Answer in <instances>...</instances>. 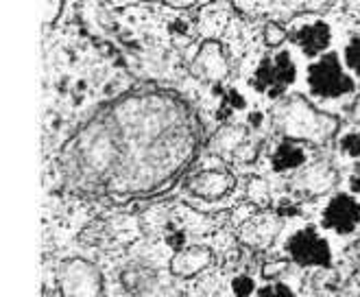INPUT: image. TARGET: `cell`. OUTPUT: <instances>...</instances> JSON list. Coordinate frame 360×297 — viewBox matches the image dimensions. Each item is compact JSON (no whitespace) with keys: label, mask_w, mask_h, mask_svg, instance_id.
Wrapping results in <instances>:
<instances>
[{"label":"cell","mask_w":360,"mask_h":297,"mask_svg":"<svg viewBox=\"0 0 360 297\" xmlns=\"http://www.w3.org/2000/svg\"><path fill=\"white\" fill-rule=\"evenodd\" d=\"M199 144L201 125L188 101L146 88L98 110L61 148L59 166L81 190L144 195L175 179Z\"/></svg>","instance_id":"cell-1"},{"label":"cell","mask_w":360,"mask_h":297,"mask_svg":"<svg viewBox=\"0 0 360 297\" xmlns=\"http://www.w3.org/2000/svg\"><path fill=\"white\" fill-rule=\"evenodd\" d=\"M273 127L286 140H297L304 144H328L341 129V120L336 116L316 110L314 105L295 94L284 96L273 108Z\"/></svg>","instance_id":"cell-2"},{"label":"cell","mask_w":360,"mask_h":297,"mask_svg":"<svg viewBox=\"0 0 360 297\" xmlns=\"http://www.w3.org/2000/svg\"><path fill=\"white\" fill-rule=\"evenodd\" d=\"M59 297H103L101 269L86 258H66L57 267Z\"/></svg>","instance_id":"cell-3"},{"label":"cell","mask_w":360,"mask_h":297,"mask_svg":"<svg viewBox=\"0 0 360 297\" xmlns=\"http://www.w3.org/2000/svg\"><path fill=\"white\" fill-rule=\"evenodd\" d=\"M308 88L310 94L321 99H341L356 90V81L343 70L341 57L336 53H326L308 66Z\"/></svg>","instance_id":"cell-4"},{"label":"cell","mask_w":360,"mask_h":297,"mask_svg":"<svg viewBox=\"0 0 360 297\" xmlns=\"http://www.w3.org/2000/svg\"><path fill=\"white\" fill-rule=\"evenodd\" d=\"M295 75H297V68H295L290 53L280 51L278 55L262 59L256 75H253L251 86L269 99H284L288 86L295 83Z\"/></svg>","instance_id":"cell-5"},{"label":"cell","mask_w":360,"mask_h":297,"mask_svg":"<svg viewBox=\"0 0 360 297\" xmlns=\"http://www.w3.org/2000/svg\"><path fill=\"white\" fill-rule=\"evenodd\" d=\"M286 251L292 263L300 267H330L332 265V251L330 243L319 234V229L308 225L288 239Z\"/></svg>","instance_id":"cell-6"},{"label":"cell","mask_w":360,"mask_h":297,"mask_svg":"<svg viewBox=\"0 0 360 297\" xmlns=\"http://www.w3.org/2000/svg\"><path fill=\"white\" fill-rule=\"evenodd\" d=\"M190 72L193 77L207 81V83H221L231 72V61L227 49L219 39H205L197 49L193 61H190Z\"/></svg>","instance_id":"cell-7"},{"label":"cell","mask_w":360,"mask_h":297,"mask_svg":"<svg viewBox=\"0 0 360 297\" xmlns=\"http://www.w3.org/2000/svg\"><path fill=\"white\" fill-rule=\"evenodd\" d=\"M282 227H284V219L278 215V212L262 210L256 217H251L249 221H245L240 225L238 239L243 245H247L251 249L264 251L275 243V239L280 236Z\"/></svg>","instance_id":"cell-8"},{"label":"cell","mask_w":360,"mask_h":297,"mask_svg":"<svg viewBox=\"0 0 360 297\" xmlns=\"http://www.w3.org/2000/svg\"><path fill=\"white\" fill-rule=\"evenodd\" d=\"M338 182V173L336 168L328 162H314V164H306L304 168H300L297 173L292 175V190L304 199H314L321 197L336 186Z\"/></svg>","instance_id":"cell-9"},{"label":"cell","mask_w":360,"mask_h":297,"mask_svg":"<svg viewBox=\"0 0 360 297\" xmlns=\"http://www.w3.org/2000/svg\"><path fill=\"white\" fill-rule=\"evenodd\" d=\"M234 188V175L225 168H210V171H199L186 179V190L193 197L203 201L223 199L229 190Z\"/></svg>","instance_id":"cell-10"},{"label":"cell","mask_w":360,"mask_h":297,"mask_svg":"<svg viewBox=\"0 0 360 297\" xmlns=\"http://www.w3.org/2000/svg\"><path fill=\"white\" fill-rule=\"evenodd\" d=\"M360 223V203L352 195H336L323 210V227L336 234H352Z\"/></svg>","instance_id":"cell-11"},{"label":"cell","mask_w":360,"mask_h":297,"mask_svg":"<svg viewBox=\"0 0 360 297\" xmlns=\"http://www.w3.org/2000/svg\"><path fill=\"white\" fill-rule=\"evenodd\" d=\"M214 263V253L205 245H188L175 251V256L171 258V273L177 278H195V275L203 273L205 269L212 267Z\"/></svg>","instance_id":"cell-12"},{"label":"cell","mask_w":360,"mask_h":297,"mask_svg":"<svg viewBox=\"0 0 360 297\" xmlns=\"http://www.w3.org/2000/svg\"><path fill=\"white\" fill-rule=\"evenodd\" d=\"M290 39L300 46V51L306 57H310V59L323 57L330 46V42H332V29L328 23H323V20H316V23L302 25L297 31H292Z\"/></svg>","instance_id":"cell-13"},{"label":"cell","mask_w":360,"mask_h":297,"mask_svg":"<svg viewBox=\"0 0 360 297\" xmlns=\"http://www.w3.org/2000/svg\"><path fill=\"white\" fill-rule=\"evenodd\" d=\"M271 164L275 173H286V171H300L308 164V153L304 142L297 140H282L278 148L271 156Z\"/></svg>","instance_id":"cell-14"},{"label":"cell","mask_w":360,"mask_h":297,"mask_svg":"<svg viewBox=\"0 0 360 297\" xmlns=\"http://www.w3.org/2000/svg\"><path fill=\"white\" fill-rule=\"evenodd\" d=\"M249 140V129L243 125H225L223 129H219V134L212 138L210 148L214 153L223 156V158H231L234 160L238 148Z\"/></svg>","instance_id":"cell-15"},{"label":"cell","mask_w":360,"mask_h":297,"mask_svg":"<svg viewBox=\"0 0 360 297\" xmlns=\"http://www.w3.org/2000/svg\"><path fill=\"white\" fill-rule=\"evenodd\" d=\"M247 199L260 210H266L271 206V186L264 177H251L247 182Z\"/></svg>","instance_id":"cell-16"},{"label":"cell","mask_w":360,"mask_h":297,"mask_svg":"<svg viewBox=\"0 0 360 297\" xmlns=\"http://www.w3.org/2000/svg\"><path fill=\"white\" fill-rule=\"evenodd\" d=\"M262 37H264V44H266V46L278 49V46L284 44V42H286L290 35H288V31H286L280 23H275V20H269V23L264 25Z\"/></svg>","instance_id":"cell-17"},{"label":"cell","mask_w":360,"mask_h":297,"mask_svg":"<svg viewBox=\"0 0 360 297\" xmlns=\"http://www.w3.org/2000/svg\"><path fill=\"white\" fill-rule=\"evenodd\" d=\"M341 153L347 158H360V132H349L338 142Z\"/></svg>","instance_id":"cell-18"},{"label":"cell","mask_w":360,"mask_h":297,"mask_svg":"<svg viewBox=\"0 0 360 297\" xmlns=\"http://www.w3.org/2000/svg\"><path fill=\"white\" fill-rule=\"evenodd\" d=\"M345 63L352 72L360 77V37H352L349 44L345 46Z\"/></svg>","instance_id":"cell-19"},{"label":"cell","mask_w":360,"mask_h":297,"mask_svg":"<svg viewBox=\"0 0 360 297\" xmlns=\"http://www.w3.org/2000/svg\"><path fill=\"white\" fill-rule=\"evenodd\" d=\"M256 297H295V293L290 291V286L282 284V282H273V284H266L262 286Z\"/></svg>","instance_id":"cell-20"},{"label":"cell","mask_w":360,"mask_h":297,"mask_svg":"<svg viewBox=\"0 0 360 297\" xmlns=\"http://www.w3.org/2000/svg\"><path fill=\"white\" fill-rule=\"evenodd\" d=\"M231 289H234L236 297H249L253 291H256V282H253L251 278H247V275H238V278L234 280V284H231Z\"/></svg>","instance_id":"cell-21"},{"label":"cell","mask_w":360,"mask_h":297,"mask_svg":"<svg viewBox=\"0 0 360 297\" xmlns=\"http://www.w3.org/2000/svg\"><path fill=\"white\" fill-rule=\"evenodd\" d=\"M61 11H63V3H51V5H46V11H44V25H49V27H53L55 25V20L61 15Z\"/></svg>","instance_id":"cell-22"},{"label":"cell","mask_w":360,"mask_h":297,"mask_svg":"<svg viewBox=\"0 0 360 297\" xmlns=\"http://www.w3.org/2000/svg\"><path fill=\"white\" fill-rule=\"evenodd\" d=\"M166 5H168V7H175V9H190V7H197V3H193V0H168Z\"/></svg>","instance_id":"cell-23"},{"label":"cell","mask_w":360,"mask_h":297,"mask_svg":"<svg viewBox=\"0 0 360 297\" xmlns=\"http://www.w3.org/2000/svg\"><path fill=\"white\" fill-rule=\"evenodd\" d=\"M349 118L354 120V122H360V94L354 99V103H352V108H349Z\"/></svg>","instance_id":"cell-24"},{"label":"cell","mask_w":360,"mask_h":297,"mask_svg":"<svg viewBox=\"0 0 360 297\" xmlns=\"http://www.w3.org/2000/svg\"><path fill=\"white\" fill-rule=\"evenodd\" d=\"M349 186H352V193H360V166H356V171L352 173Z\"/></svg>","instance_id":"cell-25"},{"label":"cell","mask_w":360,"mask_h":297,"mask_svg":"<svg viewBox=\"0 0 360 297\" xmlns=\"http://www.w3.org/2000/svg\"><path fill=\"white\" fill-rule=\"evenodd\" d=\"M330 3H306V11L308 13H319V9H328Z\"/></svg>","instance_id":"cell-26"},{"label":"cell","mask_w":360,"mask_h":297,"mask_svg":"<svg viewBox=\"0 0 360 297\" xmlns=\"http://www.w3.org/2000/svg\"><path fill=\"white\" fill-rule=\"evenodd\" d=\"M260 122H262V114H260V112H253V114L249 116V125H251V127H258Z\"/></svg>","instance_id":"cell-27"},{"label":"cell","mask_w":360,"mask_h":297,"mask_svg":"<svg viewBox=\"0 0 360 297\" xmlns=\"http://www.w3.org/2000/svg\"><path fill=\"white\" fill-rule=\"evenodd\" d=\"M347 9H356L354 15H360V3H352V5H347Z\"/></svg>","instance_id":"cell-28"}]
</instances>
